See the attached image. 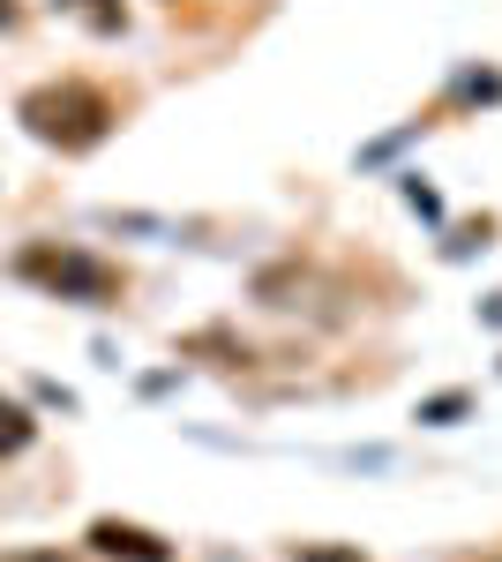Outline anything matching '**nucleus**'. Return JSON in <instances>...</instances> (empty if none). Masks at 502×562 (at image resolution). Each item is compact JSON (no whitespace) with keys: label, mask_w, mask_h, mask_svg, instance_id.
I'll return each mask as SVG.
<instances>
[{"label":"nucleus","mask_w":502,"mask_h":562,"mask_svg":"<svg viewBox=\"0 0 502 562\" xmlns=\"http://www.w3.org/2000/svg\"><path fill=\"white\" fill-rule=\"evenodd\" d=\"M15 121L38 135L45 150H60V158H83V150H98L105 135H113V98L98 83H83V76H60V83H38L23 90V105H15Z\"/></svg>","instance_id":"1"},{"label":"nucleus","mask_w":502,"mask_h":562,"mask_svg":"<svg viewBox=\"0 0 502 562\" xmlns=\"http://www.w3.org/2000/svg\"><path fill=\"white\" fill-rule=\"evenodd\" d=\"M15 278L23 285H38V293H53V301H83V307H105L121 301V262L90 256V248H76V240H31L23 256H15Z\"/></svg>","instance_id":"2"},{"label":"nucleus","mask_w":502,"mask_h":562,"mask_svg":"<svg viewBox=\"0 0 502 562\" xmlns=\"http://www.w3.org/2000/svg\"><path fill=\"white\" fill-rule=\"evenodd\" d=\"M90 555L105 562H172V540L150 532V525H127V518H90Z\"/></svg>","instance_id":"3"},{"label":"nucleus","mask_w":502,"mask_h":562,"mask_svg":"<svg viewBox=\"0 0 502 562\" xmlns=\"http://www.w3.org/2000/svg\"><path fill=\"white\" fill-rule=\"evenodd\" d=\"M31 435H38V420H31V405L0 390V458H23V450H31Z\"/></svg>","instance_id":"4"},{"label":"nucleus","mask_w":502,"mask_h":562,"mask_svg":"<svg viewBox=\"0 0 502 562\" xmlns=\"http://www.w3.org/2000/svg\"><path fill=\"white\" fill-rule=\"evenodd\" d=\"M465 405H472L465 390H443V397H427V405H420V420H427V428H450V420H458Z\"/></svg>","instance_id":"5"},{"label":"nucleus","mask_w":502,"mask_h":562,"mask_svg":"<svg viewBox=\"0 0 502 562\" xmlns=\"http://www.w3.org/2000/svg\"><path fill=\"white\" fill-rule=\"evenodd\" d=\"M286 555H293V562H368L360 548H323V540H293Z\"/></svg>","instance_id":"6"},{"label":"nucleus","mask_w":502,"mask_h":562,"mask_svg":"<svg viewBox=\"0 0 502 562\" xmlns=\"http://www.w3.org/2000/svg\"><path fill=\"white\" fill-rule=\"evenodd\" d=\"M68 8H83L98 31H121V0H68Z\"/></svg>","instance_id":"7"},{"label":"nucleus","mask_w":502,"mask_h":562,"mask_svg":"<svg viewBox=\"0 0 502 562\" xmlns=\"http://www.w3.org/2000/svg\"><path fill=\"white\" fill-rule=\"evenodd\" d=\"M0 562H76V555H60V548H8Z\"/></svg>","instance_id":"8"},{"label":"nucleus","mask_w":502,"mask_h":562,"mask_svg":"<svg viewBox=\"0 0 502 562\" xmlns=\"http://www.w3.org/2000/svg\"><path fill=\"white\" fill-rule=\"evenodd\" d=\"M0 31H23V8L15 0H0Z\"/></svg>","instance_id":"9"},{"label":"nucleus","mask_w":502,"mask_h":562,"mask_svg":"<svg viewBox=\"0 0 502 562\" xmlns=\"http://www.w3.org/2000/svg\"><path fill=\"white\" fill-rule=\"evenodd\" d=\"M495 562H502V555H495Z\"/></svg>","instance_id":"10"}]
</instances>
